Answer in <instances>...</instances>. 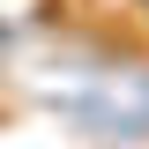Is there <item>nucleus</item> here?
<instances>
[{"label":"nucleus","mask_w":149,"mask_h":149,"mask_svg":"<svg viewBox=\"0 0 149 149\" xmlns=\"http://www.w3.org/2000/svg\"><path fill=\"white\" fill-rule=\"evenodd\" d=\"M142 8H149V0H142Z\"/></svg>","instance_id":"obj_1"}]
</instances>
